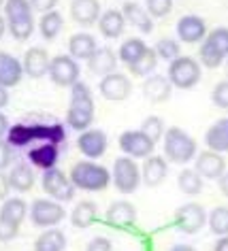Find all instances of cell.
Here are the masks:
<instances>
[{
	"label": "cell",
	"instance_id": "obj_36",
	"mask_svg": "<svg viewBox=\"0 0 228 251\" xmlns=\"http://www.w3.org/2000/svg\"><path fill=\"white\" fill-rule=\"evenodd\" d=\"M156 64H158V55H156L154 49L147 47V51H145L135 64H130L128 68L132 71V75H137V77H145V75H149L151 71H154Z\"/></svg>",
	"mask_w": 228,
	"mask_h": 251
},
{
	"label": "cell",
	"instance_id": "obj_3",
	"mask_svg": "<svg viewBox=\"0 0 228 251\" xmlns=\"http://www.w3.org/2000/svg\"><path fill=\"white\" fill-rule=\"evenodd\" d=\"M4 11L9 17V30L17 41H26L34 32V22H32V7L30 0H7Z\"/></svg>",
	"mask_w": 228,
	"mask_h": 251
},
{
	"label": "cell",
	"instance_id": "obj_28",
	"mask_svg": "<svg viewBox=\"0 0 228 251\" xmlns=\"http://www.w3.org/2000/svg\"><path fill=\"white\" fill-rule=\"evenodd\" d=\"M96 217H98L96 204L90 202V200H84V202H79L77 206H75V211L71 215V222H73L75 228L86 230V228H90V226L96 222Z\"/></svg>",
	"mask_w": 228,
	"mask_h": 251
},
{
	"label": "cell",
	"instance_id": "obj_32",
	"mask_svg": "<svg viewBox=\"0 0 228 251\" xmlns=\"http://www.w3.org/2000/svg\"><path fill=\"white\" fill-rule=\"evenodd\" d=\"M177 185H179V190L183 194H188V196H196V194H200L202 190V177L196 171H186L179 173V177H177Z\"/></svg>",
	"mask_w": 228,
	"mask_h": 251
},
{
	"label": "cell",
	"instance_id": "obj_51",
	"mask_svg": "<svg viewBox=\"0 0 228 251\" xmlns=\"http://www.w3.org/2000/svg\"><path fill=\"white\" fill-rule=\"evenodd\" d=\"M7 128H9V122H7V117L0 113V139H2V134L7 132Z\"/></svg>",
	"mask_w": 228,
	"mask_h": 251
},
{
	"label": "cell",
	"instance_id": "obj_25",
	"mask_svg": "<svg viewBox=\"0 0 228 251\" xmlns=\"http://www.w3.org/2000/svg\"><path fill=\"white\" fill-rule=\"evenodd\" d=\"M124 26H126V20H124L122 11H113V9L105 11L98 20V28L107 39H117V36L124 32Z\"/></svg>",
	"mask_w": 228,
	"mask_h": 251
},
{
	"label": "cell",
	"instance_id": "obj_1",
	"mask_svg": "<svg viewBox=\"0 0 228 251\" xmlns=\"http://www.w3.org/2000/svg\"><path fill=\"white\" fill-rule=\"evenodd\" d=\"M92 119H94V100H92L90 87L77 81L71 92V106H68V113H66V122L75 130H87Z\"/></svg>",
	"mask_w": 228,
	"mask_h": 251
},
{
	"label": "cell",
	"instance_id": "obj_8",
	"mask_svg": "<svg viewBox=\"0 0 228 251\" xmlns=\"http://www.w3.org/2000/svg\"><path fill=\"white\" fill-rule=\"evenodd\" d=\"M139 181H141V175H139V166L135 164V160L124 155V158H117L115 164H113V183L119 192L130 194L139 187Z\"/></svg>",
	"mask_w": 228,
	"mask_h": 251
},
{
	"label": "cell",
	"instance_id": "obj_4",
	"mask_svg": "<svg viewBox=\"0 0 228 251\" xmlns=\"http://www.w3.org/2000/svg\"><path fill=\"white\" fill-rule=\"evenodd\" d=\"M164 153L175 164H188L196 155V143L188 132L179 128H169L164 134Z\"/></svg>",
	"mask_w": 228,
	"mask_h": 251
},
{
	"label": "cell",
	"instance_id": "obj_2",
	"mask_svg": "<svg viewBox=\"0 0 228 251\" xmlns=\"http://www.w3.org/2000/svg\"><path fill=\"white\" fill-rule=\"evenodd\" d=\"M71 181L75 187L87 192H98L105 190L111 181V175L105 166L92 164V162H77L71 171Z\"/></svg>",
	"mask_w": 228,
	"mask_h": 251
},
{
	"label": "cell",
	"instance_id": "obj_34",
	"mask_svg": "<svg viewBox=\"0 0 228 251\" xmlns=\"http://www.w3.org/2000/svg\"><path fill=\"white\" fill-rule=\"evenodd\" d=\"M26 211H28V206H26V202H24L22 198H11V200H7V202L2 204L0 215H2L4 219H9V222L20 226L22 219L26 217Z\"/></svg>",
	"mask_w": 228,
	"mask_h": 251
},
{
	"label": "cell",
	"instance_id": "obj_39",
	"mask_svg": "<svg viewBox=\"0 0 228 251\" xmlns=\"http://www.w3.org/2000/svg\"><path fill=\"white\" fill-rule=\"evenodd\" d=\"M7 143L11 147H24V145H28V143H32L30 141V126H24V124L13 126V128L9 130Z\"/></svg>",
	"mask_w": 228,
	"mask_h": 251
},
{
	"label": "cell",
	"instance_id": "obj_14",
	"mask_svg": "<svg viewBox=\"0 0 228 251\" xmlns=\"http://www.w3.org/2000/svg\"><path fill=\"white\" fill-rule=\"evenodd\" d=\"M226 171V162L218 151H202L196 158V173L205 179H220Z\"/></svg>",
	"mask_w": 228,
	"mask_h": 251
},
{
	"label": "cell",
	"instance_id": "obj_12",
	"mask_svg": "<svg viewBox=\"0 0 228 251\" xmlns=\"http://www.w3.org/2000/svg\"><path fill=\"white\" fill-rule=\"evenodd\" d=\"M132 92V85L126 75L113 71L109 75H105L103 79H100V94H103V98L107 100H126L130 96Z\"/></svg>",
	"mask_w": 228,
	"mask_h": 251
},
{
	"label": "cell",
	"instance_id": "obj_29",
	"mask_svg": "<svg viewBox=\"0 0 228 251\" xmlns=\"http://www.w3.org/2000/svg\"><path fill=\"white\" fill-rule=\"evenodd\" d=\"M122 13H124V20L130 22L132 26H137L141 32H151V28H154V24L149 20V13L135 2H126Z\"/></svg>",
	"mask_w": 228,
	"mask_h": 251
},
{
	"label": "cell",
	"instance_id": "obj_19",
	"mask_svg": "<svg viewBox=\"0 0 228 251\" xmlns=\"http://www.w3.org/2000/svg\"><path fill=\"white\" fill-rule=\"evenodd\" d=\"M171 90H173V83H171L169 77H164V75H154V77H149L143 85L145 98H149L151 102H164V100H169Z\"/></svg>",
	"mask_w": 228,
	"mask_h": 251
},
{
	"label": "cell",
	"instance_id": "obj_53",
	"mask_svg": "<svg viewBox=\"0 0 228 251\" xmlns=\"http://www.w3.org/2000/svg\"><path fill=\"white\" fill-rule=\"evenodd\" d=\"M2 34H4V20L0 17V36H2Z\"/></svg>",
	"mask_w": 228,
	"mask_h": 251
},
{
	"label": "cell",
	"instance_id": "obj_43",
	"mask_svg": "<svg viewBox=\"0 0 228 251\" xmlns=\"http://www.w3.org/2000/svg\"><path fill=\"white\" fill-rule=\"evenodd\" d=\"M17 228H20L17 224L9 222V219H4L2 215H0V241H11V238H15Z\"/></svg>",
	"mask_w": 228,
	"mask_h": 251
},
{
	"label": "cell",
	"instance_id": "obj_10",
	"mask_svg": "<svg viewBox=\"0 0 228 251\" xmlns=\"http://www.w3.org/2000/svg\"><path fill=\"white\" fill-rule=\"evenodd\" d=\"M30 217H32V224L43 226V228H52V226L60 224L64 219V209L62 204L54 202V200H34L32 206H30Z\"/></svg>",
	"mask_w": 228,
	"mask_h": 251
},
{
	"label": "cell",
	"instance_id": "obj_46",
	"mask_svg": "<svg viewBox=\"0 0 228 251\" xmlns=\"http://www.w3.org/2000/svg\"><path fill=\"white\" fill-rule=\"evenodd\" d=\"M11 164V145L0 141V171Z\"/></svg>",
	"mask_w": 228,
	"mask_h": 251
},
{
	"label": "cell",
	"instance_id": "obj_37",
	"mask_svg": "<svg viewBox=\"0 0 228 251\" xmlns=\"http://www.w3.org/2000/svg\"><path fill=\"white\" fill-rule=\"evenodd\" d=\"M209 226H211L213 234L226 236L228 234V206H218V209H213L211 217H209Z\"/></svg>",
	"mask_w": 228,
	"mask_h": 251
},
{
	"label": "cell",
	"instance_id": "obj_35",
	"mask_svg": "<svg viewBox=\"0 0 228 251\" xmlns=\"http://www.w3.org/2000/svg\"><path fill=\"white\" fill-rule=\"evenodd\" d=\"M62 30V15L56 13V11H49V13H43L41 17V32L47 41L56 39Z\"/></svg>",
	"mask_w": 228,
	"mask_h": 251
},
{
	"label": "cell",
	"instance_id": "obj_50",
	"mask_svg": "<svg viewBox=\"0 0 228 251\" xmlns=\"http://www.w3.org/2000/svg\"><path fill=\"white\" fill-rule=\"evenodd\" d=\"M7 102H9V92H7V87L0 85V109H2Z\"/></svg>",
	"mask_w": 228,
	"mask_h": 251
},
{
	"label": "cell",
	"instance_id": "obj_22",
	"mask_svg": "<svg viewBox=\"0 0 228 251\" xmlns=\"http://www.w3.org/2000/svg\"><path fill=\"white\" fill-rule=\"evenodd\" d=\"M100 13V4L98 0H73L71 4V15L77 24H84V26H90L98 20Z\"/></svg>",
	"mask_w": 228,
	"mask_h": 251
},
{
	"label": "cell",
	"instance_id": "obj_27",
	"mask_svg": "<svg viewBox=\"0 0 228 251\" xmlns=\"http://www.w3.org/2000/svg\"><path fill=\"white\" fill-rule=\"evenodd\" d=\"M68 49H71V55L73 58H79V60H90L94 51H96V41H94L92 34H73L71 41H68Z\"/></svg>",
	"mask_w": 228,
	"mask_h": 251
},
{
	"label": "cell",
	"instance_id": "obj_9",
	"mask_svg": "<svg viewBox=\"0 0 228 251\" xmlns=\"http://www.w3.org/2000/svg\"><path fill=\"white\" fill-rule=\"evenodd\" d=\"M49 77L56 85H75L79 81V66L77 62L68 55H56V58L49 62Z\"/></svg>",
	"mask_w": 228,
	"mask_h": 251
},
{
	"label": "cell",
	"instance_id": "obj_18",
	"mask_svg": "<svg viewBox=\"0 0 228 251\" xmlns=\"http://www.w3.org/2000/svg\"><path fill=\"white\" fill-rule=\"evenodd\" d=\"M22 75H24V64H20L13 55L0 51V85L13 87L20 83Z\"/></svg>",
	"mask_w": 228,
	"mask_h": 251
},
{
	"label": "cell",
	"instance_id": "obj_33",
	"mask_svg": "<svg viewBox=\"0 0 228 251\" xmlns=\"http://www.w3.org/2000/svg\"><path fill=\"white\" fill-rule=\"evenodd\" d=\"M147 51V45L141 41V39H130V41H126L122 47H119V60L126 62V64H135V62L141 58V55Z\"/></svg>",
	"mask_w": 228,
	"mask_h": 251
},
{
	"label": "cell",
	"instance_id": "obj_7",
	"mask_svg": "<svg viewBox=\"0 0 228 251\" xmlns=\"http://www.w3.org/2000/svg\"><path fill=\"white\" fill-rule=\"evenodd\" d=\"M43 187H45V192L54 200H58V202H68V200H73V196H75V185H73L71 177H66L58 168L45 171V175H43Z\"/></svg>",
	"mask_w": 228,
	"mask_h": 251
},
{
	"label": "cell",
	"instance_id": "obj_47",
	"mask_svg": "<svg viewBox=\"0 0 228 251\" xmlns=\"http://www.w3.org/2000/svg\"><path fill=\"white\" fill-rule=\"evenodd\" d=\"M9 187H11V183H9V177H4V175L0 173V200H4V198H7Z\"/></svg>",
	"mask_w": 228,
	"mask_h": 251
},
{
	"label": "cell",
	"instance_id": "obj_49",
	"mask_svg": "<svg viewBox=\"0 0 228 251\" xmlns=\"http://www.w3.org/2000/svg\"><path fill=\"white\" fill-rule=\"evenodd\" d=\"M215 251H228V234L222 236L218 241V245H215Z\"/></svg>",
	"mask_w": 228,
	"mask_h": 251
},
{
	"label": "cell",
	"instance_id": "obj_44",
	"mask_svg": "<svg viewBox=\"0 0 228 251\" xmlns=\"http://www.w3.org/2000/svg\"><path fill=\"white\" fill-rule=\"evenodd\" d=\"M86 251H113V247H111V241H109V238L96 236V238H92V241L87 243V249H86Z\"/></svg>",
	"mask_w": 228,
	"mask_h": 251
},
{
	"label": "cell",
	"instance_id": "obj_16",
	"mask_svg": "<svg viewBox=\"0 0 228 251\" xmlns=\"http://www.w3.org/2000/svg\"><path fill=\"white\" fill-rule=\"evenodd\" d=\"M77 145L86 158H100L107 151V134L103 130H86L79 136Z\"/></svg>",
	"mask_w": 228,
	"mask_h": 251
},
{
	"label": "cell",
	"instance_id": "obj_31",
	"mask_svg": "<svg viewBox=\"0 0 228 251\" xmlns=\"http://www.w3.org/2000/svg\"><path fill=\"white\" fill-rule=\"evenodd\" d=\"M9 183H11V187H15V190L26 192L34 185V173L30 171V166H26V164H17L9 175Z\"/></svg>",
	"mask_w": 228,
	"mask_h": 251
},
{
	"label": "cell",
	"instance_id": "obj_24",
	"mask_svg": "<svg viewBox=\"0 0 228 251\" xmlns=\"http://www.w3.org/2000/svg\"><path fill=\"white\" fill-rule=\"evenodd\" d=\"M167 162H164L160 155H147V160H145L143 164V181L147 183L149 187H156L160 185L164 179H167Z\"/></svg>",
	"mask_w": 228,
	"mask_h": 251
},
{
	"label": "cell",
	"instance_id": "obj_5",
	"mask_svg": "<svg viewBox=\"0 0 228 251\" xmlns=\"http://www.w3.org/2000/svg\"><path fill=\"white\" fill-rule=\"evenodd\" d=\"M228 55V28H218L200 45V62L207 68H218Z\"/></svg>",
	"mask_w": 228,
	"mask_h": 251
},
{
	"label": "cell",
	"instance_id": "obj_41",
	"mask_svg": "<svg viewBox=\"0 0 228 251\" xmlns=\"http://www.w3.org/2000/svg\"><path fill=\"white\" fill-rule=\"evenodd\" d=\"M173 9V0H147V13L154 17H164Z\"/></svg>",
	"mask_w": 228,
	"mask_h": 251
},
{
	"label": "cell",
	"instance_id": "obj_17",
	"mask_svg": "<svg viewBox=\"0 0 228 251\" xmlns=\"http://www.w3.org/2000/svg\"><path fill=\"white\" fill-rule=\"evenodd\" d=\"M49 62L52 60H49L45 49L32 47V49H28L26 51V55H24V71H26L30 77L39 79L45 73H49Z\"/></svg>",
	"mask_w": 228,
	"mask_h": 251
},
{
	"label": "cell",
	"instance_id": "obj_40",
	"mask_svg": "<svg viewBox=\"0 0 228 251\" xmlns=\"http://www.w3.org/2000/svg\"><path fill=\"white\" fill-rule=\"evenodd\" d=\"M141 132H145L149 136L151 141H160L162 136H164V124H162V119L160 117H156V115H151V117H147L143 122V126H141Z\"/></svg>",
	"mask_w": 228,
	"mask_h": 251
},
{
	"label": "cell",
	"instance_id": "obj_11",
	"mask_svg": "<svg viewBox=\"0 0 228 251\" xmlns=\"http://www.w3.org/2000/svg\"><path fill=\"white\" fill-rule=\"evenodd\" d=\"M156 143L141 130H128L119 136V147L128 158H147L154 151Z\"/></svg>",
	"mask_w": 228,
	"mask_h": 251
},
{
	"label": "cell",
	"instance_id": "obj_20",
	"mask_svg": "<svg viewBox=\"0 0 228 251\" xmlns=\"http://www.w3.org/2000/svg\"><path fill=\"white\" fill-rule=\"evenodd\" d=\"M205 143L211 151L226 153L228 151V117L218 119L205 134Z\"/></svg>",
	"mask_w": 228,
	"mask_h": 251
},
{
	"label": "cell",
	"instance_id": "obj_30",
	"mask_svg": "<svg viewBox=\"0 0 228 251\" xmlns=\"http://www.w3.org/2000/svg\"><path fill=\"white\" fill-rule=\"evenodd\" d=\"M64 247H66V236L56 228L45 230L34 243V251H62Z\"/></svg>",
	"mask_w": 228,
	"mask_h": 251
},
{
	"label": "cell",
	"instance_id": "obj_15",
	"mask_svg": "<svg viewBox=\"0 0 228 251\" xmlns=\"http://www.w3.org/2000/svg\"><path fill=\"white\" fill-rule=\"evenodd\" d=\"M205 34H207V24L202 17L186 15L177 22V36L183 43H199L205 39Z\"/></svg>",
	"mask_w": 228,
	"mask_h": 251
},
{
	"label": "cell",
	"instance_id": "obj_54",
	"mask_svg": "<svg viewBox=\"0 0 228 251\" xmlns=\"http://www.w3.org/2000/svg\"><path fill=\"white\" fill-rule=\"evenodd\" d=\"M2 2H4V0H0V4H2Z\"/></svg>",
	"mask_w": 228,
	"mask_h": 251
},
{
	"label": "cell",
	"instance_id": "obj_13",
	"mask_svg": "<svg viewBox=\"0 0 228 251\" xmlns=\"http://www.w3.org/2000/svg\"><path fill=\"white\" fill-rule=\"evenodd\" d=\"M175 222H177V228L186 234H194L202 228L205 224V211H202L200 204H194V202H188L177 209V215H175Z\"/></svg>",
	"mask_w": 228,
	"mask_h": 251
},
{
	"label": "cell",
	"instance_id": "obj_6",
	"mask_svg": "<svg viewBox=\"0 0 228 251\" xmlns=\"http://www.w3.org/2000/svg\"><path fill=\"white\" fill-rule=\"evenodd\" d=\"M169 81L175 87H181V90H188V87H194L200 81V66L194 58H188V55H179L171 62L169 66Z\"/></svg>",
	"mask_w": 228,
	"mask_h": 251
},
{
	"label": "cell",
	"instance_id": "obj_26",
	"mask_svg": "<svg viewBox=\"0 0 228 251\" xmlns=\"http://www.w3.org/2000/svg\"><path fill=\"white\" fill-rule=\"evenodd\" d=\"M87 62H90V71L96 73V75H109V73L115 71V66H117V58L109 47L96 49Z\"/></svg>",
	"mask_w": 228,
	"mask_h": 251
},
{
	"label": "cell",
	"instance_id": "obj_42",
	"mask_svg": "<svg viewBox=\"0 0 228 251\" xmlns=\"http://www.w3.org/2000/svg\"><path fill=\"white\" fill-rule=\"evenodd\" d=\"M211 100H213L215 106H220V109H228V79L220 81V83L215 85V90L211 94Z\"/></svg>",
	"mask_w": 228,
	"mask_h": 251
},
{
	"label": "cell",
	"instance_id": "obj_23",
	"mask_svg": "<svg viewBox=\"0 0 228 251\" xmlns=\"http://www.w3.org/2000/svg\"><path fill=\"white\" fill-rule=\"evenodd\" d=\"M107 219H109L111 226H119V228H124V226L135 224L137 209L130 202H126V200H117V202H113L109 206V211H107Z\"/></svg>",
	"mask_w": 228,
	"mask_h": 251
},
{
	"label": "cell",
	"instance_id": "obj_21",
	"mask_svg": "<svg viewBox=\"0 0 228 251\" xmlns=\"http://www.w3.org/2000/svg\"><path fill=\"white\" fill-rule=\"evenodd\" d=\"M58 145H54V143H41L39 147H32L28 153L30 162H32L34 166L43 168V171H49V168L56 166V162H58Z\"/></svg>",
	"mask_w": 228,
	"mask_h": 251
},
{
	"label": "cell",
	"instance_id": "obj_52",
	"mask_svg": "<svg viewBox=\"0 0 228 251\" xmlns=\"http://www.w3.org/2000/svg\"><path fill=\"white\" fill-rule=\"evenodd\" d=\"M171 251H196L194 247H190V245H175Z\"/></svg>",
	"mask_w": 228,
	"mask_h": 251
},
{
	"label": "cell",
	"instance_id": "obj_38",
	"mask_svg": "<svg viewBox=\"0 0 228 251\" xmlns=\"http://www.w3.org/2000/svg\"><path fill=\"white\" fill-rule=\"evenodd\" d=\"M154 51H156L158 58H162L167 62H173L175 58H179V43L173 41V39H162V41H158Z\"/></svg>",
	"mask_w": 228,
	"mask_h": 251
},
{
	"label": "cell",
	"instance_id": "obj_48",
	"mask_svg": "<svg viewBox=\"0 0 228 251\" xmlns=\"http://www.w3.org/2000/svg\"><path fill=\"white\" fill-rule=\"evenodd\" d=\"M220 190H222V194L224 196H228V173H224L220 177Z\"/></svg>",
	"mask_w": 228,
	"mask_h": 251
},
{
	"label": "cell",
	"instance_id": "obj_45",
	"mask_svg": "<svg viewBox=\"0 0 228 251\" xmlns=\"http://www.w3.org/2000/svg\"><path fill=\"white\" fill-rule=\"evenodd\" d=\"M56 2L58 0H30V7L34 11H41V13H49V11H54Z\"/></svg>",
	"mask_w": 228,
	"mask_h": 251
}]
</instances>
